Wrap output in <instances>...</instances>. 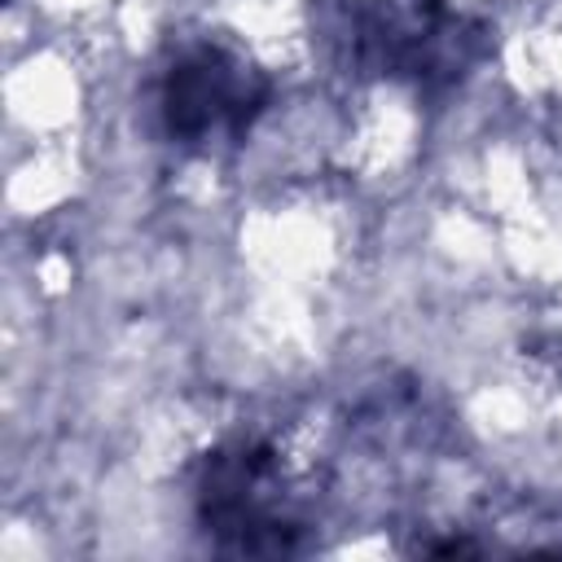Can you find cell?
Instances as JSON below:
<instances>
[{"label": "cell", "mask_w": 562, "mask_h": 562, "mask_svg": "<svg viewBox=\"0 0 562 562\" xmlns=\"http://www.w3.org/2000/svg\"><path fill=\"white\" fill-rule=\"evenodd\" d=\"M360 61L391 79L439 83L479 53V26L443 0H373L356 18Z\"/></svg>", "instance_id": "6da1fadb"}, {"label": "cell", "mask_w": 562, "mask_h": 562, "mask_svg": "<svg viewBox=\"0 0 562 562\" xmlns=\"http://www.w3.org/2000/svg\"><path fill=\"white\" fill-rule=\"evenodd\" d=\"M268 101V79L220 44L184 48L162 75V119L184 145L237 140Z\"/></svg>", "instance_id": "7a4b0ae2"}]
</instances>
